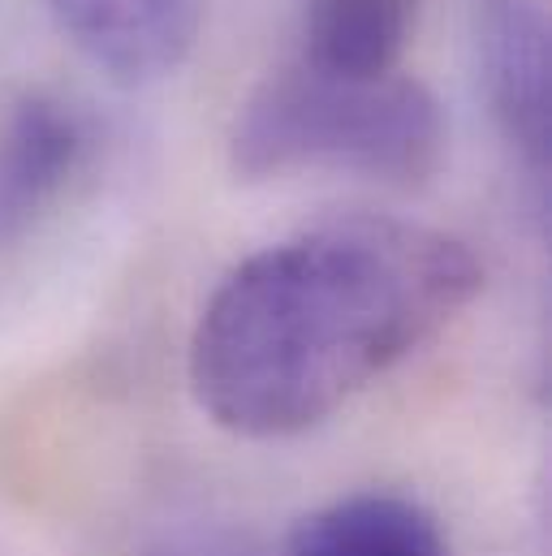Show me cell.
<instances>
[{"instance_id":"6da1fadb","label":"cell","mask_w":552,"mask_h":556,"mask_svg":"<svg viewBox=\"0 0 552 556\" xmlns=\"http://www.w3.org/2000/svg\"><path fill=\"white\" fill-rule=\"evenodd\" d=\"M479 285L466 242L414 220L302 229L212 289L190 337V389L234 435H298L436 341Z\"/></svg>"},{"instance_id":"7a4b0ae2","label":"cell","mask_w":552,"mask_h":556,"mask_svg":"<svg viewBox=\"0 0 552 556\" xmlns=\"http://www.w3.org/2000/svg\"><path fill=\"white\" fill-rule=\"evenodd\" d=\"M444 142V109L418 78H337L293 61L268 74L238 109L229 164L242 181L350 173L418 190L440 173Z\"/></svg>"},{"instance_id":"3957f363","label":"cell","mask_w":552,"mask_h":556,"mask_svg":"<svg viewBox=\"0 0 552 556\" xmlns=\"http://www.w3.org/2000/svg\"><path fill=\"white\" fill-rule=\"evenodd\" d=\"M91 160L96 126L74 100L26 91L0 113V260L61 216Z\"/></svg>"},{"instance_id":"277c9868","label":"cell","mask_w":552,"mask_h":556,"mask_svg":"<svg viewBox=\"0 0 552 556\" xmlns=\"http://www.w3.org/2000/svg\"><path fill=\"white\" fill-rule=\"evenodd\" d=\"M479 83L505 142L531 173L549 164V22L540 0H479Z\"/></svg>"},{"instance_id":"5b68a950","label":"cell","mask_w":552,"mask_h":556,"mask_svg":"<svg viewBox=\"0 0 552 556\" xmlns=\"http://www.w3.org/2000/svg\"><path fill=\"white\" fill-rule=\"evenodd\" d=\"M61 35L113 83L151 87L190 56L203 0H48Z\"/></svg>"},{"instance_id":"8992f818","label":"cell","mask_w":552,"mask_h":556,"mask_svg":"<svg viewBox=\"0 0 552 556\" xmlns=\"http://www.w3.org/2000/svg\"><path fill=\"white\" fill-rule=\"evenodd\" d=\"M285 556H449V544L418 501L359 492L302 518Z\"/></svg>"},{"instance_id":"52a82bcc","label":"cell","mask_w":552,"mask_h":556,"mask_svg":"<svg viewBox=\"0 0 552 556\" xmlns=\"http://www.w3.org/2000/svg\"><path fill=\"white\" fill-rule=\"evenodd\" d=\"M414 30V0H311L302 65L337 78H389Z\"/></svg>"},{"instance_id":"ba28073f","label":"cell","mask_w":552,"mask_h":556,"mask_svg":"<svg viewBox=\"0 0 552 556\" xmlns=\"http://www.w3.org/2000/svg\"><path fill=\"white\" fill-rule=\"evenodd\" d=\"M151 556H260L242 535L234 531H216V527H195V531H177L168 535Z\"/></svg>"}]
</instances>
